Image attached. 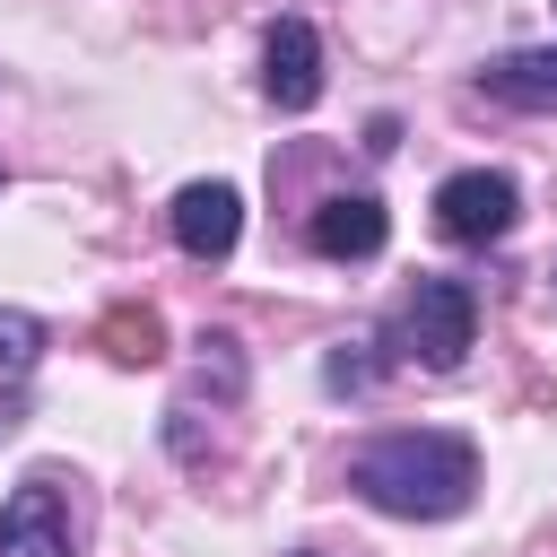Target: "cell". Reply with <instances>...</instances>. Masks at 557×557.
I'll return each mask as SVG.
<instances>
[{"label": "cell", "instance_id": "8992f818", "mask_svg": "<svg viewBox=\"0 0 557 557\" xmlns=\"http://www.w3.org/2000/svg\"><path fill=\"white\" fill-rule=\"evenodd\" d=\"M165 226H174V244L191 261H226L235 235H244V191L235 183H183L174 209H165Z\"/></svg>", "mask_w": 557, "mask_h": 557}, {"label": "cell", "instance_id": "ba28073f", "mask_svg": "<svg viewBox=\"0 0 557 557\" xmlns=\"http://www.w3.org/2000/svg\"><path fill=\"white\" fill-rule=\"evenodd\" d=\"M479 96L513 104V113H557V44H531V52H496L479 70Z\"/></svg>", "mask_w": 557, "mask_h": 557}, {"label": "cell", "instance_id": "9c48e42d", "mask_svg": "<svg viewBox=\"0 0 557 557\" xmlns=\"http://www.w3.org/2000/svg\"><path fill=\"white\" fill-rule=\"evenodd\" d=\"M44 322L26 313V305H0V383H17V374H35V357H44Z\"/></svg>", "mask_w": 557, "mask_h": 557}, {"label": "cell", "instance_id": "7a4b0ae2", "mask_svg": "<svg viewBox=\"0 0 557 557\" xmlns=\"http://www.w3.org/2000/svg\"><path fill=\"white\" fill-rule=\"evenodd\" d=\"M479 339V287L470 278H418L400 305H392V348L400 366H426V374H453Z\"/></svg>", "mask_w": 557, "mask_h": 557}, {"label": "cell", "instance_id": "6da1fadb", "mask_svg": "<svg viewBox=\"0 0 557 557\" xmlns=\"http://www.w3.org/2000/svg\"><path fill=\"white\" fill-rule=\"evenodd\" d=\"M348 487L392 522H453L479 496V444L453 426H392L348 453Z\"/></svg>", "mask_w": 557, "mask_h": 557}, {"label": "cell", "instance_id": "8fae6325", "mask_svg": "<svg viewBox=\"0 0 557 557\" xmlns=\"http://www.w3.org/2000/svg\"><path fill=\"white\" fill-rule=\"evenodd\" d=\"M200 383H218V400L244 392V357H235V331H209L200 339Z\"/></svg>", "mask_w": 557, "mask_h": 557}, {"label": "cell", "instance_id": "7c38bea8", "mask_svg": "<svg viewBox=\"0 0 557 557\" xmlns=\"http://www.w3.org/2000/svg\"><path fill=\"white\" fill-rule=\"evenodd\" d=\"M113 339H122L113 357H139V366H148V357H157V313H148V305H139V313H113Z\"/></svg>", "mask_w": 557, "mask_h": 557}, {"label": "cell", "instance_id": "52a82bcc", "mask_svg": "<svg viewBox=\"0 0 557 557\" xmlns=\"http://www.w3.org/2000/svg\"><path fill=\"white\" fill-rule=\"evenodd\" d=\"M305 235H313L322 261H374L383 235H392V209L374 191H331V200H313V226Z\"/></svg>", "mask_w": 557, "mask_h": 557}, {"label": "cell", "instance_id": "277c9868", "mask_svg": "<svg viewBox=\"0 0 557 557\" xmlns=\"http://www.w3.org/2000/svg\"><path fill=\"white\" fill-rule=\"evenodd\" d=\"M0 557H78V513L52 470H26L0 505Z\"/></svg>", "mask_w": 557, "mask_h": 557}, {"label": "cell", "instance_id": "5b68a950", "mask_svg": "<svg viewBox=\"0 0 557 557\" xmlns=\"http://www.w3.org/2000/svg\"><path fill=\"white\" fill-rule=\"evenodd\" d=\"M261 96H270L278 113H313V104H322V35H313L305 17H278V26L261 35Z\"/></svg>", "mask_w": 557, "mask_h": 557}, {"label": "cell", "instance_id": "30bf717a", "mask_svg": "<svg viewBox=\"0 0 557 557\" xmlns=\"http://www.w3.org/2000/svg\"><path fill=\"white\" fill-rule=\"evenodd\" d=\"M366 348H374V331L339 339V348H331V366H322V383H331V392H374V357H366Z\"/></svg>", "mask_w": 557, "mask_h": 557}, {"label": "cell", "instance_id": "3957f363", "mask_svg": "<svg viewBox=\"0 0 557 557\" xmlns=\"http://www.w3.org/2000/svg\"><path fill=\"white\" fill-rule=\"evenodd\" d=\"M513 218H522V191L496 165H461L435 183V235L444 244H496V235H513Z\"/></svg>", "mask_w": 557, "mask_h": 557}]
</instances>
